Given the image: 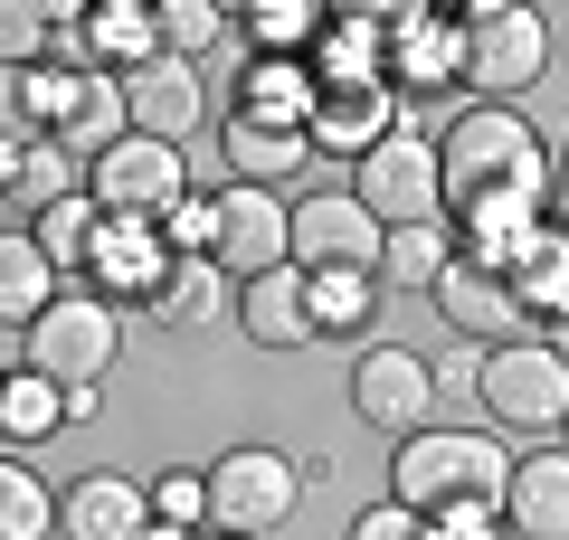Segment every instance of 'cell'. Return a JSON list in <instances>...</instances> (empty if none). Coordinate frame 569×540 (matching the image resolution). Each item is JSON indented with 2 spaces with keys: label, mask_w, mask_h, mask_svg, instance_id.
Returning <instances> with one entry per match:
<instances>
[{
  "label": "cell",
  "mask_w": 569,
  "mask_h": 540,
  "mask_svg": "<svg viewBox=\"0 0 569 540\" xmlns=\"http://www.w3.org/2000/svg\"><path fill=\"white\" fill-rule=\"evenodd\" d=\"M380 58H389V0H323V29H313V86H361V77H380Z\"/></svg>",
  "instance_id": "ac0fdd59"
},
{
  "label": "cell",
  "mask_w": 569,
  "mask_h": 540,
  "mask_svg": "<svg viewBox=\"0 0 569 540\" xmlns=\"http://www.w3.org/2000/svg\"><path fill=\"white\" fill-rule=\"evenodd\" d=\"M0 142H39V123H29V77H0Z\"/></svg>",
  "instance_id": "ab89813d"
},
{
  "label": "cell",
  "mask_w": 569,
  "mask_h": 540,
  "mask_svg": "<svg viewBox=\"0 0 569 540\" xmlns=\"http://www.w3.org/2000/svg\"><path fill=\"white\" fill-rule=\"evenodd\" d=\"M342 540H427V521H418V512H399V502L380 493V502H361V512H351V531H342Z\"/></svg>",
  "instance_id": "f35d334b"
},
{
  "label": "cell",
  "mask_w": 569,
  "mask_h": 540,
  "mask_svg": "<svg viewBox=\"0 0 569 540\" xmlns=\"http://www.w3.org/2000/svg\"><path fill=\"white\" fill-rule=\"evenodd\" d=\"M541 341H550V360H560V370H569V313H560V322H550V332H541Z\"/></svg>",
  "instance_id": "ee69618b"
},
{
  "label": "cell",
  "mask_w": 569,
  "mask_h": 540,
  "mask_svg": "<svg viewBox=\"0 0 569 540\" xmlns=\"http://www.w3.org/2000/svg\"><path fill=\"white\" fill-rule=\"evenodd\" d=\"M48 67V0H0V77Z\"/></svg>",
  "instance_id": "8d00e7d4"
},
{
  "label": "cell",
  "mask_w": 569,
  "mask_h": 540,
  "mask_svg": "<svg viewBox=\"0 0 569 540\" xmlns=\"http://www.w3.org/2000/svg\"><path fill=\"white\" fill-rule=\"evenodd\" d=\"M86 48H96L104 77L152 67V58H162V20H152V0H86Z\"/></svg>",
  "instance_id": "484cf974"
},
{
  "label": "cell",
  "mask_w": 569,
  "mask_h": 540,
  "mask_svg": "<svg viewBox=\"0 0 569 540\" xmlns=\"http://www.w3.org/2000/svg\"><path fill=\"white\" fill-rule=\"evenodd\" d=\"M503 483H512V446L493 427H418L389 446V502L418 521H503Z\"/></svg>",
  "instance_id": "7a4b0ae2"
},
{
  "label": "cell",
  "mask_w": 569,
  "mask_h": 540,
  "mask_svg": "<svg viewBox=\"0 0 569 540\" xmlns=\"http://www.w3.org/2000/svg\"><path fill=\"white\" fill-rule=\"evenodd\" d=\"M209 200H219V247H209V266H219L228 284L295 266V257H284V219H295V200H276V190H238V180H219Z\"/></svg>",
  "instance_id": "4fadbf2b"
},
{
  "label": "cell",
  "mask_w": 569,
  "mask_h": 540,
  "mask_svg": "<svg viewBox=\"0 0 569 540\" xmlns=\"http://www.w3.org/2000/svg\"><path fill=\"white\" fill-rule=\"evenodd\" d=\"M228 322H238L257 351H305L313 341V303H305V266H276V276H247L238 303H228Z\"/></svg>",
  "instance_id": "603a6c76"
},
{
  "label": "cell",
  "mask_w": 569,
  "mask_h": 540,
  "mask_svg": "<svg viewBox=\"0 0 569 540\" xmlns=\"http://www.w3.org/2000/svg\"><path fill=\"white\" fill-rule=\"evenodd\" d=\"M104 418V389H67V427H96Z\"/></svg>",
  "instance_id": "b9f144b4"
},
{
  "label": "cell",
  "mask_w": 569,
  "mask_h": 540,
  "mask_svg": "<svg viewBox=\"0 0 569 540\" xmlns=\"http://www.w3.org/2000/svg\"><path fill=\"white\" fill-rule=\"evenodd\" d=\"M0 380H10V360H0Z\"/></svg>",
  "instance_id": "c3c4849f"
},
{
  "label": "cell",
  "mask_w": 569,
  "mask_h": 540,
  "mask_svg": "<svg viewBox=\"0 0 569 540\" xmlns=\"http://www.w3.org/2000/svg\"><path fill=\"white\" fill-rule=\"evenodd\" d=\"M58 294H67V276L39 257V238H29V228H0V322H20V332H29Z\"/></svg>",
  "instance_id": "83f0119b"
},
{
  "label": "cell",
  "mask_w": 569,
  "mask_h": 540,
  "mask_svg": "<svg viewBox=\"0 0 569 540\" xmlns=\"http://www.w3.org/2000/svg\"><path fill=\"white\" fill-rule=\"evenodd\" d=\"M219 161H228V180L238 190H295L305 180V161H313V142L295 133V123H247V114H219Z\"/></svg>",
  "instance_id": "d6986e66"
},
{
  "label": "cell",
  "mask_w": 569,
  "mask_h": 540,
  "mask_svg": "<svg viewBox=\"0 0 569 540\" xmlns=\"http://www.w3.org/2000/svg\"><path fill=\"white\" fill-rule=\"evenodd\" d=\"M475 408H485L493 437H541L550 446L560 418H569V370L550 360L541 332H522V341H503V351L475 360Z\"/></svg>",
  "instance_id": "5b68a950"
},
{
  "label": "cell",
  "mask_w": 569,
  "mask_h": 540,
  "mask_svg": "<svg viewBox=\"0 0 569 540\" xmlns=\"http://www.w3.org/2000/svg\"><path fill=\"white\" fill-rule=\"evenodd\" d=\"M152 521V483L133 474H77L58 493V540H142Z\"/></svg>",
  "instance_id": "7402d4cb"
},
{
  "label": "cell",
  "mask_w": 569,
  "mask_h": 540,
  "mask_svg": "<svg viewBox=\"0 0 569 540\" xmlns=\"http://www.w3.org/2000/svg\"><path fill=\"white\" fill-rule=\"evenodd\" d=\"M114 360H123V303L86 294V284H67V294L20 332V370H39V380H58V389H104Z\"/></svg>",
  "instance_id": "277c9868"
},
{
  "label": "cell",
  "mask_w": 569,
  "mask_h": 540,
  "mask_svg": "<svg viewBox=\"0 0 569 540\" xmlns=\"http://www.w3.org/2000/svg\"><path fill=\"white\" fill-rule=\"evenodd\" d=\"M503 531L512 540H569V446H531V456H512Z\"/></svg>",
  "instance_id": "44dd1931"
},
{
  "label": "cell",
  "mask_w": 569,
  "mask_h": 540,
  "mask_svg": "<svg viewBox=\"0 0 569 540\" xmlns=\"http://www.w3.org/2000/svg\"><path fill=\"white\" fill-rule=\"evenodd\" d=\"M408 123V104L389 96V77H361V86H323L313 96V114H305V142L323 161H361L370 142H389Z\"/></svg>",
  "instance_id": "9a60e30c"
},
{
  "label": "cell",
  "mask_w": 569,
  "mask_h": 540,
  "mask_svg": "<svg viewBox=\"0 0 569 540\" xmlns=\"http://www.w3.org/2000/svg\"><path fill=\"white\" fill-rule=\"evenodd\" d=\"M86 200H96L104 219H142V228H162L171 209L190 200V152H181V142H142V133H123L114 152L86 161Z\"/></svg>",
  "instance_id": "9c48e42d"
},
{
  "label": "cell",
  "mask_w": 569,
  "mask_h": 540,
  "mask_svg": "<svg viewBox=\"0 0 569 540\" xmlns=\"http://www.w3.org/2000/svg\"><path fill=\"white\" fill-rule=\"evenodd\" d=\"M29 238H39V257L58 266L67 284H77V276H86V257H96V238H104V209H96V200L77 190V200L39 209V219H29Z\"/></svg>",
  "instance_id": "1f68e13d"
},
{
  "label": "cell",
  "mask_w": 569,
  "mask_h": 540,
  "mask_svg": "<svg viewBox=\"0 0 569 540\" xmlns=\"http://www.w3.org/2000/svg\"><path fill=\"white\" fill-rule=\"evenodd\" d=\"M437 322H447L456 341H475V351H503V341H522V303H512L503 266H475V257H447V276H437Z\"/></svg>",
  "instance_id": "5bb4252c"
},
{
  "label": "cell",
  "mask_w": 569,
  "mask_h": 540,
  "mask_svg": "<svg viewBox=\"0 0 569 540\" xmlns=\"http://www.w3.org/2000/svg\"><path fill=\"white\" fill-rule=\"evenodd\" d=\"M162 276H171V247H162V228H142V219H104V238H96V257H86V294H104V303H133V313H152V294H162Z\"/></svg>",
  "instance_id": "e0dca14e"
},
{
  "label": "cell",
  "mask_w": 569,
  "mask_h": 540,
  "mask_svg": "<svg viewBox=\"0 0 569 540\" xmlns=\"http://www.w3.org/2000/svg\"><path fill=\"white\" fill-rule=\"evenodd\" d=\"M162 247H171V257H209V247H219V200H200V190H190V200L162 219Z\"/></svg>",
  "instance_id": "74e56055"
},
{
  "label": "cell",
  "mask_w": 569,
  "mask_h": 540,
  "mask_svg": "<svg viewBox=\"0 0 569 540\" xmlns=\"http://www.w3.org/2000/svg\"><path fill=\"white\" fill-rule=\"evenodd\" d=\"M313 464L284 456V446H228L219 464H209V531L219 540H266L295 521V502H305Z\"/></svg>",
  "instance_id": "8992f818"
},
{
  "label": "cell",
  "mask_w": 569,
  "mask_h": 540,
  "mask_svg": "<svg viewBox=\"0 0 569 540\" xmlns=\"http://www.w3.org/2000/svg\"><path fill=\"white\" fill-rule=\"evenodd\" d=\"M550 161H560V209H569V142H560V152H550Z\"/></svg>",
  "instance_id": "bcb514c9"
},
{
  "label": "cell",
  "mask_w": 569,
  "mask_h": 540,
  "mask_svg": "<svg viewBox=\"0 0 569 540\" xmlns=\"http://www.w3.org/2000/svg\"><path fill=\"white\" fill-rule=\"evenodd\" d=\"M351 418L380 437H418L437 427V360L408 341H361L351 351Z\"/></svg>",
  "instance_id": "30bf717a"
},
{
  "label": "cell",
  "mask_w": 569,
  "mask_h": 540,
  "mask_svg": "<svg viewBox=\"0 0 569 540\" xmlns=\"http://www.w3.org/2000/svg\"><path fill=\"white\" fill-rule=\"evenodd\" d=\"M456 257V228H389L380 238V294H437V276H447Z\"/></svg>",
  "instance_id": "f546056e"
},
{
  "label": "cell",
  "mask_w": 569,
  "mask_h": 540,
  "mask_svg": "<svg viewBox=\"0 0 569 540\" xmlns=\"http://www.w3.org/2000/svg\"><path fill=\"white\" fill-rule=\"evenodd\" d=\"M228 303H238V284H228L209 257H171V276H162V294H152V313H142V322H162V332H200V322H219Z\"/></svg>",
  "instance_id": "4316f807"
},
{
  "label": "cell",
  "mask_w": 569,
  "mask_h": 540,
  "mask_svg": "<svg viewBox=\"0 0 569 540\" xmlns=\"http://www.w3.org/2000/svg\"><path fill=\"white\" fill-rule=\"evenodd\" d=\"M29 123L39 142L96 161L123 142V77H96V67H29Z\"/></svg>",
  "instance_id": "ba28073f"
},
{
  "label": "cell",
  "mask_w": 569,
  "mask_h": 540,
  "mask_svg": "<svg viewBox=\"0 0 569 540\" xmlns=\"http://www.w3.org/2000/svg\"><path fill=\"white\" fill-rule=\"evenodd\" d=\"M0 540H58V493L20 456H0Z\"/></svg>",
  "instance_id": "836d02e7"
},
{
  "label": "cell",
  "mask_w": 569,
  "mask_h": 540,
  "mask_svg": "<svg viewBox=\"0 0 569 540\" xmlns=\"http://www.w3.org/2000/svg\"><path fill=\"white\" fill-rule=\"evenodd\" d=\"M550 446H569V418H560V437H550Z\"/></svg>",
  "instance_id": "7dc6e473"
},
{
  "label": "cell",
  "mask_w": 569,
  "mask_h": 540,
  "mask_svg": "<svg viewBox=\"0 0 569 540\" xmlns=\"http://www.w3.org/2000/svg\"><path fill=\"white\" fill-rule=\"evenodd\" d=\"M305 303H313V341H342V351H361V341H380V276H361V266H342V276H305Z\"/></svg>",
  "instance_id": "d4e9b609"
},
{
  "label": "cell",
  "mask_w": 569,
  "mask_h": 540,
  "mask_svg": "<svg viewBox=\"0 0 569 540\" xmlns=\"http://www.w3.org/2000/svg\"><path fill=\"white\" fill-rule=\"evenodd\" d=\"M351 200H361L380 228H437V219H447V171H437V133H427V123L408 114L389 142H370V152L351 161Z\"/></svg>",
  "instance_id": "52a82bcc"
},
{
  "label": "cell",
  "mask_w": 569,
  "mask_h": 540,
  "mask_svg": "<svg viewBox=\"0 0 569 540\" xmlns=\"http://www.w3.org/2000/svg\"><path fill=\"white\" fill-rule=\"evenodd\" d=\"M389 96L399 104H427L466 86V39H456V10H427V0H389V58H380Z\"/></svg>",
  "instance_id": "8fae6325"
},
{
  "label": "cell",
  "mask_w": 569,
  "mask_h": 540,
  "mask_svg": "<svg viewBox=\"0 0 569 540\" xmlns=\"http://www.w3.org/2000/svg\"><path fill=\"white\" fill-rule=\"evenodd\" d=\"M58 427H67V389L10 360V380H0V446L20 456V446H48Z\"/></svg>",
  "instance_id": "f1b7e54d"
},
{
  "label": "cell",
  "mask_w": 569,
  "mask_h": 540,
  "mask_svg": "<svg viewBox=\"0 0 569 540\" xmlns=\"http://www.w3.org/2000/svg\"><path fill=\"white\" fill-rule=\"evenodd\" d=\"M152 20H162V58H190V67L238 39V10H219V0H152Z\"/></svg>",
  "instance_id": "d6a6232c"
},
{
  "label": "cell",
  "mask_w": 569,
  "mask_h": 540,
  "mask_svg": "<svg viewBox=\"0 0 569 540\" xmlns=\"http://www.w3.org/2000/svg\"><path fill=\"white\" fill-rule=\"evenodd\" d=\"M10 190H20V142H0V209H10Z\"/></svg>",
  "instance_id": "7bdbcfd3"
},
{
  "label": "cell",
  "mask_w": 569,
  "mask_h": 540,
  "mask_svg": "<svg viewBox=\"0 0 569 540\" xmlns=\"http://www.w3.org/2000/svg\"><path fill=\"white\" fill-rule=\"evenodd\" d=\"M200 123H209V77L190 58H152V67L123 77V133L181 142V133H200Z\"/></svg>",
  "instance_id": "2e32d148"
},
{
  "label": "cell",
  "mask_w": 569,
  "mask_h": 540,
  "mask_svg": "<svg viewBox=\"0 0 569 540\" xmlns=\"http://www.w3.org/2000/svg\"><path fill=\"white\" fill-rule=\"evenodd\" d=\"M437 171H447L456 257L475 266H512V247L560 209V161H550L541 123L522 104H466L437 133Z\"/></svg>",
  "instance_id": "6da1fadb"
},
{
  "label": "cell",
  "mask_w": 569,
  "mask_h": 540,
  "mask_svg": "<svg viewBox=\"0 0 569 540\" xmlns=\"http://www.w3.org/2000/svg\"><path fill=\"white\" fill-rule=\"evenodd\" d=\"M456 39H466V86L475 104H522L550 77V20L531 0H466L456 10Z\"/></svg>",
  "instance_id": "3957f363"
},
{
  "label": "cell",
  "mask_w": 569,
  "mask_h": 540,
  "mask_svg": "<svg viewBox=\"0 0 569 540\" xmlns=\"http://www.w3.org/2000/svg\"><path fill=\"white\" fill-rule=\"evenodd\" d=\"M503 284H512V303H522V322H531V332H550V322L569 313V209H550V219L531 228L522 247H512Z\"/></svg>",
  "instance_id": "ffe728a7"
},
{
  "label": "cell",
  "mask_w": 569,
  "mask_h": 540,
  "mask_svg": "<svg viewBox=\"0 0 569 540\" xmlns=\"http://www.w3.org/2000/svg\"><path fill=\"white\" fill-rule=\"evenodd\" d=\"M152 521H171V531H209V464H171V474H152Z\"/></svg>",
  "instance_id": "d590c367"
},
{
  "label": "cell",
  "mask_w": 569,
  "mask_h": 540,
  "mask_svg": "<svg viewBox=\"0 0 569 540\" xmlns=\"http://www.w3.org/2000/svg\"><path fill=\"white\" fill-rule=\"evenodd\" d=\"M313 29H323V0H247L238 10L247 58H313Z\"/></svg>",
  "instance_id": "4dcf8cb0"
},
{
  "label": "cell",
  "mask_w": 569,
  "mask_h": 540,
  "mask_svg": "<svg viewBox=\"0 0 569 540\" xmlns=\"http://www.w3.org/2000/svg\"><path fill=\"white\" fill-rule=\"evenodd\" d=\"M313 67L305 58H247L238 48V77H228V114H247V123H295L305 133V114H313Z\"/></svg>",
  "instance_id": "cb8c5ba5"
},
{
  "label": "cell",
  "mask_w": 569,
  "mask_h": 540,
  "mask_svg": "<svg viewBox=\"0 0 569 540\" xmlns=\"http://www.w3.org/2000/svg\"><path fill=\"white\" fill-rule=\"evenodd\" d=\"M142 540H200V531H171V521H142Z\"/></svg>",
  "instance_id": "f6af8a7d"
},
{
  "label": "cell",
  "mask_w": 569,
  "mask_h": 540,
  "mask_svg": "<svg viewBox=\"0 0 569 540\" xmlns=\"http://www.w3.org/2000/svg\"><path fill=\"white\" fill-rule=\"evenodd\" d=\"M86 190V161L77 152H58V142H20V190H10V209H58V200H77Z\"/></svg>",
  "instance_id": "e575fe53"
},
{
  "label": "cell",
  "mask_w": 569,
  "mask_h": 540,
  "mask_svg": "<svg viewBox=\"0 0 569 540\" xmlns=\"http://www.w3.org/2000/svg\"><path fill=\"white\" fill-rule=\"evenodd\" d=\"M380 238H389V228L370 219L351 190H305L295 219H284V257L305 266V276H342V266L380 276Z\"/></svg>",
  "instance_id": "7c38bea8"
},
{
  "label": "cell",
  "mask_w": 569,
  "mask_h": 540,
  "mask_svg": "<svg viewBox=\"0 0 569 540\" xmlns=\"http://www.w3.org/2000/svg\"><path fill=\"white\" fill-rule=\"evenodd\" d=\"M427 540H512L503 521H427Z\"/></svg>",
  "instance_id": "60d3db41"
}]
</instances>
